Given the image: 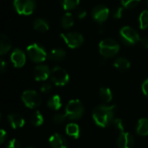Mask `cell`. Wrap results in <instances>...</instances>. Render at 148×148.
I'll list each match as a JSON object with an SVG mask.
<instances>
[{"mask_svg": "<svg viewBox=\"0 0 148 148\" xmlns=\"http://www.w3.org/2000/svg\"><path fill=\"white\" fill-rule=\"evenodd\" d=\"M13 5L19 15L29 16L35 10L36 2L35 0H14Z\"/></svg>", "mask_w": 148, "mask_h": 148, "instance_id": "cell-6", "label": "cell"}, {"mask_svg": "<svg viewBox=\"0 0 148 148\" xmlns=\"http://www.w3.org/2000/svg\"><path fill=\"white\" fill-rule=\"evenodd\" d=\"M120 35L122 42L127 45H134L140 42V37L138 32L130 26H124L120 30Z\"/></svg>", "mask_w": 148, "mask_h": 148, "instance_id": "cell-4", "label": "cell"}, {"mask_svg": "<svg viewBox=\"0 0 148 148\" xmlns=\"http://www.w3.org/2000/svg\"><path fill=\"white\" fill-rule=\"evenodd\" d=\"M147 5H148V0H147Z\"/></svg>", "mask_w": 148, "mask_h": 148, "instance_id": "cell-39", "label": "cell"}, {"mask_svg": "<svg viewBox=\"0 0 148 148\" xmlns=\"http://www.w3.org/2000/svg\"><path fill=\"white\" fill-rule=\"evenodd\" d=\"M122 14H123V7H117L114 10L112 15H113V17L115 18V19H120L121 18L122 16Z\"/></svg>", "mask_w": 148, "mask_h": 148, "instance_id": "cell-31", "label": "cell"}, {"mask_svg": "<svg viewBox=\"0 0 148 148\" xmlns=\"http://www.w3.org/2000/svg\"><path fill=\"white\" fill-rule=\"evenodd\" d=\"M49 142L52 148H67L68 147L66 140L59 134H54L51 135Z\"/></svg>", "mask_w": 148, "mask_h": 148, "instance_id": "cell-14", "label": "cell"}, {"mask_svg": "<svg viewBox=\"0 0 148 148\" xmlns=\"http://www.w3.org/2000/svg\"><path fill=\"white\" fill-rule=\"evenodd\" d=\"M134 137L129 133H121L118 138V147L119 148H133L134 147Z\"/></svg>", "mask_w": 148, "mask_h": 148, "instance_id": "cell-13", "label": "cell"}, {"mask_svg": "<svg viewBox=\"0 0 148 148\" xmlns=\"http://www.w3.org/2000/svg\"><path fill=\"white\" fill-rule=\"evenodd\" d=\"M76 16L79 19H83L87 16V11L83 9H80L76 11Z\"/></svg>", "mask_w": 148, "mask_h": 148, "instance_id": "cell-33", "label": "cell"}, {"mask_svg": "<svg viewBox=\"0 0 148 148\" xmlns=\"http://www.w3.org/2000/svg\"><path fill=\"white\" fill-rule=\"evenodd\" d=\"M67 116L66 114H56L54 117H53V121L56 124H62L65 120H66Z\"/></svg>", "mask_w": 148, "mask_h": 148, "instance_id": "cell-29", "label": "cell"}, {"mask_svg": "<svg viewBox=\"0 0 148 148\" xmlns=\"http://www.w3.org/2000/svg\"><path fill=\"white\" fill-rule=\"evenodd\" d=\"M10 60L16 68H22L26 62V56L23 50L15 49L11 53Z\"/></svg>", "mask_w": 148, "mask_h": 148, "instance_id": "cell-11", "label": "cell"}, {"mask_svg": "<svg viewBox=\"0 0 148 148\" xmlns=\"http://www.w3.org/2000/svg\"><path fill=\"white\" fill-rule=\"evenodd\" d=\"M140 28L141 29H146L148 28V10H143L139 16Z\"/></svg>", "mask_w": 148, "mask_h": 148, "instance_id": "cell-26", "label": "cell"}, {"mask_svg": "<svg viewBox=\"0 0 148 148\" xmlns=\"http://www.w3.org/2000/svg\"><path fill=\"white\" fill-rule=\"evenodd\" d=\"M121 5L125 9H134L135 8L140 2V0H121Z\"/></svg>", "mask_w": 148, "mask_h": 148, "instance_id": "cell-28", "label": "cell"}, {"mask_svg": "<svg viewBox=\"0 0 148 148\" xmlns=\"http://www.w3.org/2000/svg\"><path fill=\"white\" fill-rule=\"evenodd\" d=\"M48 107L53 110H59L62 107V101H61V98L59 95H54L52 96L48 103H47Z\"/></svg>", "mask_w": 148, "mask_h": 148, "instance_id": "cell-24", "label": "cell"}, {"mask_svg": "<svg viewBox=\"0 0 148 148\" xmlns=\"http://www.w3.org/2000/svg\"><path fill=\"white\" fill-rule=\"evenodd\" d=\"M50 77L52 82L56 86H65L69 81V74L64 69L61 67H55L51 70Z\"/></svg>", "mask_w": 148, "mask_h": 148, "instance_id": "cell-8", "label": "cell"}, {"mask_svg": "<svg viewBox=\"0 0 148 148\" xmlns=\"http://www.w3.org/2000/svg\"><path fill=\"white\" fill-rule=\"evenodd\" d=\"M74 23H75V17L73 16V14L69 11L66 12L62 16V20H61V24L65 29H70L74 25Z\"/></svg>", "mask_w": 148, "mask_h": 148, "instance_id": "cell-17", "label": "cell"}, {"mask_svg": "<svg viewBox=\"0 0 148 148\" xmlns=\"http://www.w3.org/2000/svg\"><path fill=\"white\" fill-rule=\"evenodd\" d=\"M116 111V106H106L100 105L96 107L93 111V119L95 122L101 127H108L114 120V114Z\"/></svg>", "mask_w": 148, "mask_h": 148, "instance_id": "cell-1", "label": "cell"}, {"mask_svg": "<svg viewBox=\"0 0 148 148\" xmlns=\"http://www.w3.org/2000/svg\"><path fill=\"white\" fill-rule=\"evenodd\" d=\"M33 27H34V29L38 32H46L49 29V24L45 19L37 18L34 21Z\"/></svg>", "mask_w": 148, "mask_h": 148, "instance_id": "cell-16", "label": "cell"}, {"mask_svg": "<svg viewBox=\"0 0 148 148\" xmlns=\"http://www.w3.org/2000/svg\"><path fill=\"white\" fill-rule=\"evenodd\" d=\"M142 91H143V94L147 97H148V79L146 80L142 84Z\"/></svg>", "mask_w": 148, "mask_h": 148, "instance_id": "cell-35", "label": "cell"}, {"mask_svg": "<svg viewBox=\"0 0 148 148\" xmlns=\"http://www.w3.org/2000/svg\"><path fill=\"white\" fill-rule=\"evenodd\" d=\"M114 65L117 69H119L121 71H125L130 68V62L124 57H120L114 61Z\"/></svg>", "mask_w": 148, "mask_h": 148, "instance_id": "cell-21", "label": "cell"}, {"mask_svg": "<svg viewBox=\"0 0 148 148\" xmlns=\"http://www.w3.org/2000/svg\"><path fill=\"white\" fill-rule=\"evenodd\" d=\"M22 100L25 106L29 108H35L40 106L41 97L34 90H26L23 93Z\"/></svg>", "mask_w": 148, "mask_h": 148, "instance_id": "cell-9", "label": "cell"}, {"mask_svg": "<svg viewBox=\"0 0 148 148\" xmlns=\"http://www.w3.org/2000/svg\"><path fill=\"white\" fill-rule=\"evenodd\" d=\"M140 43H141V45H142L144 48L148 49V36L143 37V38H140Z\"/></svg>", "mask_w": 148, "mask_h": 148, "instance_id": "cell-37", "label": "cell"}, {"mask_svg": "<svg viewBox=\"0 0 148 148\" xmlns=\"http://www.w3.org/2000/svg\"><path fill=\"white\" fill-rule=\"evenodd\" d=\"M113 125H114V127L117 130H119L120 132L123 133V131H124V127H123V122H122V121H121V119H114V120L113 121Z\"/></svg>", "mask_w": 148, "mask_h": 148, "instance_id": "cell-30", "label": "cell"}, {"mask_svg": "<svg viewBox=\"0 0 148 148\" xmlns=\"http://www.w3.org/2000/svg\"><path fill=\"white\" fill-rule=\"evenodd\" d=\"M136 132L138 134L141 136L148 135V119L142 118L139 121Z\"/></svg>", "mask_w": 148, "mask_h": 148, "instance_id": "cell-20", "label": "cell"}, {"mask_svg": "<svg viewBox=\"0 0 148 148\" xmlns=\"http://www.w3.org/2000/svg\"><path fill=\"white\" fill-rule=\"evenodd\" d=\"M64 42L71 49H76L82 46L84 42L83 36L78 32H68L62 33L60 35Z\"/></svg>", "mask_w": 148, "mask_h": 148, "instance_id": "cell-7", "label": "cell"}, {"mask_svg": "<svg viewBox=\"0 0 148 148\" xmlns=\"http://www.w3.org/2000/svg\"><path fill=\"white\" fill-rule=\"evenodd\" d=\"M51 71L47 65H38L34 69V76L37 82L45 81L50 75Z\"/></svg>", "mask_w": 148, "mask_h": 148, "instance_id": "cell-12", "label": "cell"}, {"mask_svg": "<svg viewBox=\"0 0 148 148\" xmlns=\"http://www.w3.org/2000/svg\"><path fill=\"white\" fill-rule=\"evenodd\" d=\"M92 16L95 22L99 23H103L109 16V9L103 4L97 5L93 9Z\"/></svg>", "mask_w": 148, "mask_h": 148, "instance_id": "cell-10", "label": "cell"}, {"mask_svg": "<svg viewBox=\"0 0 148 148\" xmlns=\"http://www.w3.org/2000/svg\"><path fill=\"white\" fill-rule=\"evenodd\" d=\"M10 49H11V42L4 34H2L1 41H0V54H1V56L5 55Z\"/></svg>", "mask_w": 148, "mask_h": 148, "instance_id": "cell-18", "label": "cell"}, {"mask_svg": "<svg viewBox=\"0 0 148 148\" xmlns=\"http://www.w3.org/2000/svg\"><path fill=\"white\" fill-rule=\"evenodd\" d=\"M99 95L101 97V99L102 101H104L105 102H109L111 101L113 95H112V92L109 88H101L99 91Z\"/></svg>", "mask_w": 148, "mask_h": 148, "instance_id": "cell-25", "label": "cell"}, {"mask_svg": "<svg viewBox=\"0 0 148 148\" xmlns=\"http://www.w3.org/2000/svg\"><path fill=\"white\" fill-rule=\"evenodd\" d=\"M66 133H67L68 135H69L70 137H73L75 139L79 138V135H80L79 126L77 124H75V123H70V124L67 125Z\"/></svg>", "mask_w": 148, "mask_h": 148, "instance_id": "cell-22", "label": "cell"}, {"mask_svg": "<svg viewBox=\"0 0 148 148\" xmlns=\"http://www.w3.org/2000/svg\"><path fill=\"white\" fill-rule=\"evenodd\" d=\"M6 148H20V143L17 140L14 139L9 141V143L6 145Z\"/></svg>", "mask_w": 148, "mask_h": 148, "instance_id": "cell-32", "label": "cell"}, {"mask_svg": "<svg viewBox=\"0 0 148 148\" xmlns=\"http://www.w3.org/2000/svg\"><path fill=\"white\" fill-rule=\"evenodd\" d=\"M6 138H7V134H6V132H5L3 129H2V130L0 131V142H1V143H3V142L5 141Z\"/></svg>", "mask_w": 148, "mask_h": 148, "instance_id": "cell-36", "label": "cell"}, {"mask_svg": "<svg viewBox=\"0 0 148 148\" xmlns=\"http://www.w3.org/2000/svg\"><path fill=\"white\" fill-rule=\"evenodd\" d=\"M28 148H34V147H28Z\"/></svg>", "mask_w": 148, "mask_h": 148, "instance_id": "cell-40", "label": "cell"}, {"mask_svg": "<svg viewBox=\"0 0 148 148\" xmlns=\"http://www.w3.org/2000/svg\"><path fill=\"white\" fill-rule=\"evenodd\" d=\"M99 50L103 57L105 58L113 57L119 52L120 45L114 39L105 38L101 41L99 44Z\"/></svg>", "mask_w": 148, "mask_h": 148, "instance_id": "cell-2", "label": "cell"}, {"mask_svg": "<svg viewBox=\"0 0 148 148\" xmlns=\"http://www.w3.org/2000/svg\"><path fill=\"white\" fill-rule=\"evenodd\" d=\"M40 90H41V92H42V93H47V92H49V91L51 90V85L49 84V83L43 84V85L41 87Z\"/></svg>", "mask_w": 148, "mask_h": 148, "instance_id": "cell-34", "label": "cell"}, {"mask_svg": "<svg viewBox=\"0 0 148 148\" xmlns=\"http://www.w3.org/2000/svg\"><path fill=\"white\" fill-rule=\"evenodd\" d=\"M30 122L32 125L36 126V127H39L43 123V116L42 115V114L39 111H36V113H34L30 118Z\"/></svg>", "mask_w": 148, "mask_h": 148, "instance_id": "cell-27", "label": "cell"}, {"mask_svg": "<svg viewBox=\"0 0 148 148\" xmlns=\"http://www.w3.org/2000/svg\"><path fill=\"white\" fill-rule=\"evenodd\" d=\"M66 56V52L62 49H54L50 51L49 55V58L52 61L59 62L62 61Z\"/></svg>", "mask_w": 148, "mask_h": 148, "instance_id": "cell-19", "label": "cell"}, {"mask_svg": "<svg viewBox=\"0 0 148 148\" xmlns=\"http://www.w3.org/2000/svg\"><path fill=\"white\" fill-rule=\"evenodd\" d=\"M8 120H9V122H10V126L14 129L20 128V127H23L24 126V119L23 118L22 115H20L18 114H10L8 116Z\"/></svg>", "mask_w": 148, "mask_h": 148, "instance_id": "cell-15", "label": "cell"}, {"mask_svg": "<svg viewBox=\"0 0 148 148\" xmlns=\"http://www.w3.org/2000/svg\"><path fill=\"white\" fill-rule=\"evenodd\" d=\"M60 3L63 10H72L79 5L80 0H60Z\"/></svg>", "mask_w": 148, "mask_h": 148, "instance_id": "cell-23", "label": "cell"}, {"mask_svg": "<svg viewBox=\"0 0 148 148\" xmlns=\"http://www.w3.org/2000/svg\"><path fill=\"white\" fill-rule=\"evenodd\" d=\"M6 63H5V62H4V60H2L1 61V72L2 73H4L5 72V70H6Z\"/></svg>", "mask_w": 148, "mask_h": 148, "instance_id": "cell-38", "label": "cell"}, {"mask_svg": "<svg viewBox=\"0 0 148 148\" xmlns=\"http://www.w3.org/2000/svg\"><path fill=\"white\" fill-rule=\"evenodd\" d=\"M29 57L35 62H44L47 58V52L42 46L38 43H32L27 47Z\"/></svg>", "mask_w": 148, "mask_h": 148, "instance_id": "cell-5", "label": "cell"}, {"mask_svg": "<svg viewBox=\"0 0 148 148\" xmlns=\"http://www.w3.org/2000/svg\"><path fill=\"white\" fill-rule=\"evenodd\" d=\"M84 113L83 104L79 100H72L70 101L65 108V114L67 118L70 120H77L80 119Z\"/></svg>", "mask_w": 148, "mask_h": 148, "instance_id": "cell-3", "label": "cell"}]
</instances>
